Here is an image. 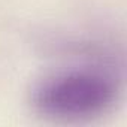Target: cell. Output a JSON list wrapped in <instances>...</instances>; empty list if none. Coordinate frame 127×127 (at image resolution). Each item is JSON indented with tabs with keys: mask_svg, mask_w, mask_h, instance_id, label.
Listing matches in <instances>:
<instances>
[{
	"mask_svg": "<svg viewBox=\"0 0 127 127\" xmlns=\"http://www.w3.org/2000/svg\"><path fill=\"white\" fill-rule=\"evenodd\" d=\"M120 91L118 76L106 67H72L40 81L32 93V105L51 120L84 121L106 114Z\"/></svg>",
	"mask_w": 127,
	"mask_h": 127,
	"instance_id": "obj_1",
	"label": "cell"
}]
</instances>
